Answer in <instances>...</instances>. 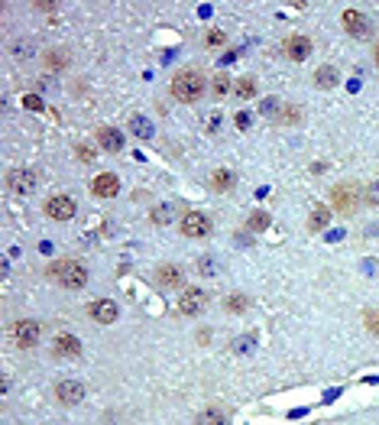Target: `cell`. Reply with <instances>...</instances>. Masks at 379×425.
Segmentation results:
<instances>
[{"label":"cell","mask_w":379,"mask_h":425,"mask_svg":"<svg viewBox=\"0 0 379 425\" xmlns=\"http://www.w3.org/2000/svg\"><path fill=\"white\" fill-rule=\"evenodd\" d=\"M204 94V78L201 72H194V68H182L175 78H172V98H178V101H198Z\"/></svg>","instance_id":"obj_1"},{"label":"cell","mask_w":379,"mask_h":425,"mask_svg":"<svg viewBox=\"0 0 379 425\" xmlns=\"http://www.w3.org/2000/svg\"><path fill=\"white\" fill-rule=\"evenodd\" d=\"M49 276L59 286H65V289H81L84 282H88V270L78 260H59V263H52Z\"/></svg>","instance_id":"obj_2"},{"label":"cell","mask_w":379,"mask_h":425,"mask_svg":"<svg viewBox=\"0 0 379 425\" xmlns=\"http://www.w3.org/2000/svg\"><path fill=\"white\" fill-rule=\"evenodd\" d=\"M211 218L204 211H188V214H182V234L185 237H208L211 234Z\"/></svg>","instance_id":"obj_3"},{"label":"cell","mask_w":379,"mask_h":425,"mask_svg":"<svg viewBox=\"0 0 379 425\" xmlns=\"http://www.w3.org/2000/svg\"><path fill=\"white\" fill-rule=\"evenodd\" d=\"M13 338H17L20 348H36L42 338V325L33 322V318H23V322L13 325Z\"/></svg>","instance_id":"obj_4"},{"label":"cell","mask_w":379,"mask_h":425,"mask_svg":"<svg viewBox=\"0 0 379 425\" xmlns=\"http://www.w3.org/2000/svg\"><path fill=\"white\" fill-rule=\"evenodd\" d=\"M88 315H91V322H98V325H114L120 318V308H117V302H110V299H94L91 306H88Z\"/></svg>","instance_id":"obj_5"},{"label":"cell","mask_w":379,"mask_h":425,"mask_svg":"<svg viewBox=\"0 0 379 425\" xmlns=\"http://www.w3.org/2000/svg\"><path fill=\"white\" fill-rule=\"evenodd\" d=\"M46 214H49L52 221H72V218H75V198L52 195L49 202H46Z\"/></svg>","instance_id":"obj_6"},{"label":"cell","mask_w":379,"mask_h":425,"mask_svg":"<svg viewBox=\"0 0 379 425\" xmlns=\"http://www.w3.org/2000/svg\"><path fill=\"white\" fill-rule=\"evenodd\" d=\"M204 306H208V292L204 289H185L178 296V312L188 315V318H192V315H201Z\"/></svg>","instance_id":"obj_7"},{"label":"cell","mask_w":379,"mask_h":425,"mask_svg":"<svg viewBox=\"0 0 379 425\" xmlns=\"http://www.w3.org/2000/svg\"><path fill=\"white\" fill-rule=\"evenodd\" d=\"M7 188L13 192V195H33V192H36V172L13 169L7 176Z\"/></svg>","instance_id":"obj_8"},{"label":"cell","mask_w":379,"mask_h":425,"mask_svg":"<svg viewBox=\"0 0 379 425\" xmlns=\"http://www.w3.org/2000/svg\"><path fill=\"white\" fill-rule=\"evenodd\" d=\"M357 204H360V188H354V185H337L334 188V211L354 214Z\"/></svg>","instance_id":"obj_9"},{"label":"cell","mask_w":379,"mask_h":425,"mask_svg":"<svg viewBox=\"0 0 379 425\" xmlns=\"http://www.w3.org/2000/svg\"><path fill=\"white\" fill-rule=\"evenodd\" d=\"M55 400L62 406H78L84 400V386L78 380H59L55 383Z\"/></svg>","instance_id":"obj_10"},{"label":"cell","mask_w":379,"mask_h":425,"mask_svg":"<svg viewBox=\"0 0 379 425\" xmlns=\"http://www.w3.org/2000/svg\"><path fill=\"white\" fill-rule=\"evenodd\" d=\"M91 192L98 198H114L120 192V179L114 176V172H101V176L91 182Z\"/></svg>","instance_id":"obj_11"},{"label":"cell","mask_w":379,"mask_h":425,"mask_svg":"<svg viewBox=\"0 0 379 425\" xmlns=\"http://www.w3.org/2000/svg\"><path fill=\"white\" fill-rule=\"evenodd\" d=\"M94 140H98V146L107 150V153H120V150H124V133L114 130V127H101L98 133H94Z\"/></svg>","instance_id":"obj_12"},{"label":"cell","mask_w":379,"mask_h":425,"mask_svg":"<svg viewBox=\"0 0 379 425\" xmlns=\"http://www.w3.org/2000/svg\"><path fill=\"white\" fill-rule=\"evenodd\" d=\"M286 55L292 62H305L308 55H312V39H308V36H288Z\"/></svg>","instance_id":"obj_13"},{"label":"cell","mask_w":379,"mask_h":425,"mask_svg":"<svg viewBox=\"0 0 379 425\" xmlns=\"http://www.w3.org/2000/svg\"><path fill=\"white\" fill-rule=\"evenodd\" d=\"M52 351H55V358H78L81 354V341L75 334H59L52 341Z\"/></svg>","instance_id":"obj_14"},{"label":"cell","mask_w":379,"mask_h":425,"mask_svg":"<svg viewBox=\"0 0 379 425\" xmlns=\"http://www.w3.org/2000/svg\"><path fill=\"white\" fill-rule=\"evenodd\" d=\"M156 280H159V286H166V289H178V286H182V266L162 263L159 270H156Z\"/></svg>","instance_id":"obj_15"},{"label":"cell","mask_w":379,"mask_h":425,"mask_svg":"<svg viewBox=\"0 0 379 425\" xmlns=\"http://www.w3.org/2000/svg\"><path fill=\"white\" fill-rule=\"evenodd\" d=\"M366 17H363L357 7H350V10H344V30L347 33H354V36H360V33H366Z\"/></svg>","instance_id":"obj_16"},{"label":"cell","mask_w":379,"mask_h":425,"mask_svg":"<svg viewBox=\"0 0 379 425\" xmlns=\"http://www.w3.org/2000/svg\"><path fill=\"white\" fill-rule=\"evenodd\" d=\"M234 185H237V176L230 169H214L211 172V188H214V192L224 195V192H230Z\"/></svg>","instance_id":"obj_17"},{"label":"cell","mask_w":379,"mask_h":425,"mask_svg":"<svg viewBox=\"0 0 379 425\" xmlns=\"http://www.w3.org/2000/svg\"><path fill=\"white\" fill-rule=\"evenodd\" d=\"M130 133H133L136 140H152V124L143 117V114H133V117H130Z\"/></svg>","instance_id":"obj_18"},{"label":"cell","mask_w":379,"mask_h":425,"mask_svg":"<svg viewBox=\"0 0 379 425\" xmlns=\"http://www.w3.org/2000/svg\"><path fill=\"white\" fill-rule=\"evenodd\" d=\"M314 85L321 88V91H328V88L337 85V72L331 65H321L318 72H314Z\"/></svg>","instance_id":"obj_19"},{"label":"cell","mask_w":379,"mask_h":425,"mask_svg":"<svg viewBox=\"0 0 379 425\" xmlns=\"http://www.w3.org/2000/svg\"><path fill=\"white\" fill-rule=\"evenodd\" d=\"M194 425H227V416L220 409H204L201 416L194 419Z\"/></svg>","instance_id":"obj_20"},{"label":"cell","mask_w":379,"mask_h":425,"mask_svg":"<svg viewBox=\"0 0 379 425\" xmlns=\"http://www.w3.org/2000/svg\"><path fill=\"white\" fill-rule=\"evenodd\" d=\"M328 221H331L328 208H314L312 218H308V230H324V228H328Z\"/></svg>","instance_id":"obj_21"},{"label":"cell","mask_w":379,"mask_h":425,"mask_svg":"<svg viewBox=\"0 0 379 425\" xmlns=\"http://www.w3.org/2000/svg\"><path fill=\"white\" fill-rule=\"evenodd\" d=\"M224 308H227V312H244V308H250V299H246L244 292H237V296L224 299Z\"/></svg>","instance_id":"obj_22"},{"label":"cell","mask_w":379,"mask_h":425,"mask_svg":"<svg viewBox=\"0 0 379 425\" xmlns=\"http://www.w3.org/2000/svg\"><path fill=\"white\" fill-rule=\"evenodd\" d=\"M237 94H240V98H253V94H256V81H253V78H240V81H237Z\"/></svg>","instance_id":"obj_23"},{"label":"cell","mask_w":379,"mask_h":425,"mask_svg":"<svg viewBox=\"0 0 379 425\" xmlns=\"http://www.w3.org/2000/svg\"><path fill=\"white\" fill-rule=\"evenodd\" d=\"M152 221H156V224H168V221H172V208H168V204H159V208L152 211Z\"/></svg>","instance_id":"obj_24"},{"label":"cell","mask_w":379,"mask_h":425,"mask_svg":"<svg viewBox=\"0 0 379 425\" xmlns=\"http://www.w3.org/2000/svg\"><path fill=\"white\" fill-rule=\"evenodd\" d=\"M262 228H270V214L266 211H256L250 218V230H262Z\"/></svg>","instance_id":"obj_25"},{"label":"cell","mask_w":379,"mask_h":425,"mask_svg":"<svg viewBox=\"0 0 379 425\" xmlns=\"http://www.w3.org/2000/svg\"><path fill=\"white\" fill-rule=\"evenodd\" d=\"M227 91H230L227 75H218V78H214V94H227Z\"/></svg>","instance_id":"obj_26"},{"label":"cell","mask_w":379,"mask_h":425,"mask_svg":"<svg viewBox=\"0 0 379 425\" xmlns=\"http://www.w3.org/2000/svg\"><path fill=\"white\" fill-rule=\"evenodd\" d=\"M46 65L49 68H65V55H62V52H52L49 59H46Z\"/></svg>","instance_id":"obj_27"},{"label":"cell","mask_w":379,"mask_h":425,"mask_svg":"<svg viewBox=\"0 0 379 425\" xmlns=\"http://www.w3.org/2000/svg\"><path fill=\"white\" fill-rule=\"evenodd\" d=\"M363 198H366L370 204H379V182H373V185L366 188V195H363Z\"/></svg>","instance_id":"obj_28"},{"label":"cell","mask_w":379,"mask_h":425,"mask_svg":"<svg viewBox=\"0 0 379 425\" xmlns=\"http://www.w3.org/2000/svg\"><path fill=\"white\" fill-rule=\"evenodd\" d=\"M23 104L29 107V111H42V101L36 98V94H29V98H23Z\"/></svg>","instance_id":"obj_29"},{"label":"cell","mask_w":379,"mask_h":425,"mask_svg":"<svg viewBox=\"0 0 379 425\" xmlns=\"http://www.w3.org/2000/svg\"><path fill=\"white\" fill-rule=\"evenodd\" d=\"M198 273H214V260H198Z\"/></svg>","instance_id":"obj_30"},{"label":"cell","mask_w":379,"mask_h":425,"mask_svg":"<svg viewBox=\"0 0 379 425\" xmlns=\"http://www.w3.org/2000/svg\"><path fill=\"white\" fill-rule=\"evenodd\" d=\"M208 43H211V46H220V43H224V33H220V30H211Z\"/></svg>","instance_id":"obj_31"},{"label":"cell","mask_w":379,"mask_h":425,"mask_svg":"<svg viewBox=\"0 0 379 425\" xmlns=\"http://www.w3.org/2000/svg\"><path fill=\"white\" fill-rule=\"evenodd\" d=\"M250 344H253V338H240V341H237V351L244 354V351H250Z\"/></svg>","instance_id":"obj_32"},{"label":"cell","mask_w":379,"mask_h":425,"mask_svg":"<svg viewBox=\"0 0 379 425\" xmlns=\"http://www.w3.org/2000/svg\"><path fill=\"white\" fill-rule=\"evenodd\" d=\"M376 62H379V43H376Z\"/></svg>","instance_id":"obj_33"}]
</instances>
